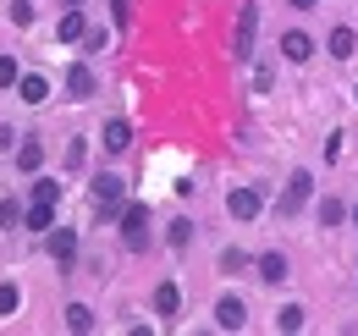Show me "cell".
Returning <instances> with one entry per match:
<instances>
[{
  "mask_svg": "<svg viewBox=\"0 0 358 336\" xmlns=\"http://www.w3.org/2000/svg\"><path fill=\"white\" fill-rule=\"evenodd\" d=\"M254 28H259V11L243 6V11H237V28H231V55H237V61L254 55Z\"/></svg>",
  "mask_w": 358,
  "mask_h": 336,
  "instance_id": "obj_1",
  "label": "cell"
},
{
  "mask_svg": "<svg viewBox=\"0 0 358 336\" xmlns=\"http://www.w3.org/2000/svg\"><path fill=\"white\" fill-rule=\"evenodd\" d=\"M143 226H149V210H143V204H127V210H122V237H127L133 253L149 248V232H143Z\"/></svg>",
  "mask_w": 358,
  "mask_h": 336,
  "instance_id": "obj_2",
  "label": "cell"
},
{
  "mask_svg": "<svg viewBox=\"0 0 358 336\" xmlns=\"http://www.w3.org/2000/svg\"><path fill=\"white\" fill-rule=\"evenodd\" d=\"M309 193H314V176H309V171H298V176L287 182V193H281V215H298L303 204H309Z\"/></svg>",
  "mask_w": 358,
  "mask_h": 336,
  "instance_id": "obj_3",
  "label": "cell"
},
{
  "mask_svg": "<svg viewBox=\"0 0 358 336\" xmlns=\"http://www.w3.org/2000/svg\"><path fill=\"white\" fill-rule=\"evenodd\" d=\"M226 215H231V220H254V215H259V193H254V188H231V193H226Z\"/></svg>",
  "mask_w": 358,
  "mask_h": 336,
  "instance_id": "obj_4",
  "label": "cell"
},
{
  "mask_svg": "<svg viewBox=\"0 0 358 336\" xmlns=\"http://www.w3.org/2000/svg\"><path fill=\"white\" fill-rule=\"evenodd\" d=\"M215 326H221V331H243V326H248L243 298H221V303H215Z\"/></svg>",
  "mask_w": 358,
  "mask_h": 336,
  "instance_id": "obj_5",
  "label": "cell"
},
{
  "mask_svg": "<svg viewBox=\"0 0 358 336\" xmlns=\"http://www.w3.org/2000/svg\"><path fill=\"white\" fill-rule=\"evenodd\" d=\"M50 259L66 270V265L78 259V232H66V226H61V232H50Z\"/></svg>",
  "mask_w": 358,
  "mask_h": 336,
  "instance_id": "obj_6",
  "label": "cell"
},
{
  "mask_svg": "<svg viewBox=\"0 0 358 336\" xmlns=\"http://www.w3.org/2000/svg\"><path fill=\"white\" fill-rule=\"evenodd\" d=\"M94 199H99V210H116L122 204V176H110V171L94 176Z\"/></svg>",
  "mask_w": 358,
  "mask_h": 336,
  "instance_id": "obj_7",
  "label": "cell"
},
{
  "mask_svg": "<svg viewBox=\"0 0 358 336\" xmlns=\"http://www.w3.org/2000/svg\"><path fill=\"white\" fill-rule=\"evenodd\" d=\"M177 309H182V293H177V281H160V287H155V314H160V320H171Z\"/></svg>",
  "mask_w": 358,
  "mask_h": 336,
  "instance_id": "obj_8",
  "label": "cell"
},
{
  "mask_svg": "<svg viewBox=\"0 0 358 336\" xmlns=\"http://www.w3.org/2000/svg\"><path fill=\"white\" fill-rule=\"evenodd\" d=\"M83 34H89V28H83V11H78V6H66V17H61V22H55V39L78 44V39H83Z\"/></svg>",
  "mask_w": 358,
  "mask_h": 336,
  "instance_id": "obj_9",
  "label": "cell"
},
{
  "mask_svg": "<svg viewBox=\"0 0 358 336\" xmlns=\"http://www.w3.org/2000/svg\"><path fill=\"white\" fill-rule=\"evenodd\" d=\"M281 55H287V61H309L314 39H309V34H281Z\"/></svg>",
  "mask_w": 358,
  "mask_h": 336,
  "instance_id": "obj_10",
  "label": "cell"
},
{
  "mask_svg": "<svg viewBox=\"0 0 358 336\" xmlns=\"http://www.w3.org/2000/svg\"><path fill=\"white\" fill-rule=\"evenodd\" d=\"M17 166L39 171V166H45V144H39V138H22V144H17Z\"/></svg>",
  "mask_w": 358,
  "mask_h": 336,
  "instance_id": "obj_11",
  "label": "cell"
},
{
  "mask_svg": "<svg viewBox=\"0 0 358 336\" xmlns=\"http://www.w3.org/2000/svg\"><path fill=\"white\" fill-rule=\"evenodd\" d=\"M99 138H105V149H110V155H122V149L133 144V127H127V122H105Z\"/></svg>",
  "mask_w": 358,
  "mask_h": 336,
  "instance_id": "obj_12",
  "label": "cell"
},
{
  "mask_svg": "<svg viewBox=\"0 0 358 336\" xmlns=\"http://www.w3.org/2000/svg\"><path fill=\"white\" fill-rule=\"evenodd\" d=\"M259 281H287V253H259Z\"/></svg>",
  "mask_w": 358,
  "mask_h": 336,
  "instance_id": "obj_13",
  "label": "cell"
},
{
  "mask_svg": "<svg viewBox=\"0 0 358 336\" xmlns=\"http://www.w3.org/2000/svg\"><path fill=\"white\" fill-rule=\"evenodd\" d=\"M66 94H72V99H89L94 94V72L89 66H72V72H66Z\"/></svg>",
  "mask_w": 358,
  "mask_h": 336,
  "instance_id": "obj_14",
  "label": "cell"
},
{
  "mask_svg": "<svg viewBox=\"0 0 358 336\" xmlns=\"http://www.w3.org/2000/svg\"><path fill=\"white\" fill-rule=\"evenodd\" d=\"M22 220H28V232H50V226H55V204H39V199H34Z\"/></svg>",
  "mask_w": 358,
  "mask_h": 336,
  "instance_id": "obj_15",
  "label": "cell"
},
{
  "mask_svg": "<svg viewBox=\"0 0 358 336\" xmlns=\"http://www.w3.org/2000/svg\"><path fill=\"white\" fill-rule=\"evenodd\" d=\"M353 50H358V34H353V28H331V55H336V61H348Z\"/></svg>",
  "mask_w": 358,
  "mask_h": 336,
  "instance_id": "obj_16",
  "label": "cell"
},
{
  "mask_svg": "<svg viewBox=\"0 0 358 336\" xmlns=\"http://www.w3.org/2000/svg\"><path fill=\"white\" fill-rule=\"evenodd\" d=\"M17 88H22V105H45V99H50V83H45V78H34V72H28Z\"/></svg>",
  "mask_w": 358,
  "mask_h": 336,
  "instance_id": "obj_17",
  "label": "cell"
},
{
  "mask_svg": "<svg viewBox=\"0 0 358 336\" xmlns=\"http://www.w3.org/2000/svg\"><path fill=\"white\" fill-rule=\"evenodd\" d=\"M66 326H72V331H94V309L89 303H72V309H66Z\"/></svg>",
  "mask_w": 358,
  "mask_h": 336,
  "instance_id": "obj_18",
  "label": "cell"
},
{
  "mask_svg": "<svg viewBox=\"0 0 358 336\" xmlns=\"http://www.w3.org/2000/svg\"><path fill=\"white\" fill-rule=\"evenodd\" d=\"M342 220H348V204H342V199H325V204H320V226H342Z\"/></svg>",
  "mask_w": 358,
  "mask_h": 336,
  "instance_id": "obj_19",
  "label": "cell"
},
{
  "mask_svg": "<svg viewBox=\"0 0 358 336\" xmlns=\"http://www.w3.org/2000/svg\"><path fill=\"white\" fill-rule=\"evenodd\" d=\"M275 331H303V309H298V303H287V309L275 314Z\"/></svg>",
  "mask_w": 358,
  "mask_h": 336,
  "instance_id": "obj_20",
  "label": "cell"
},
{
  "mask_svg": "<svg viewBox=\"0 0 358 336\" xmlns=\"http://www.w3.org/2000/svg\"><path fill=\"white\" fill-rule=\"evenodd\" d=\"M34 199H39V204H55V199H61V182L39 176V182H34Z\"/></svg>",
  "mask_w": 358,
  "mask_h": 336,
  "instance_id": "obj_21",
  "label": "cell"
},
{
  "mask_svg": "<svg viewBox=\"0 0 358 336\" xmlns=\"http://www.w3.org/2000/svg\"><path fill=\"white\" fill-rule=\"evenodd\" d=\"M166 237H171V248H187V243H193V220H171Z\"/></svg>",
  "mask_w": 358,
  "mask_h": 336,
  "instance_id": "obj_22",
  "label": "cell"
},
{
  "mask_svg": "<svg viewBox=\"0 0 358 336\" xmlns=\"http://www.w3.org/2000/svg\"><path fill=\"white\" fill-rule=\"evenodd\" d=\"M22 83V72H17V61L11 55H0V88H17Z\"/></svg>",
  "mask_w": 358,
  "mask_h": 336,
  "instance_id": "obj_23",
  "label": "cell"
},
{
  "mask_svg": "<svg viewBox=\"0 0 358 336\" xmlns=\"http://www.w3.org/2000/svg\"><path fill=\"white\" fill-rule=\"evenodd\" d=\"M17 303H22V293L11 281H0V314H17Z\"/></svg>",
  "mask_w": 358,
  "mask_h": 336,
  "instance_id": "obj_24",
  "label": "cell"
},
{
  "mask_svg": "<svg viewBox=\"0 0 358 336\" xmlns=\"http://www.w3.org/2000/svg\"><path fill=\"white\" fill-rule=\"evenodd\" d=\"M22 210H17V199H0V226H17Z\"/></svg>",
  "mask_w": 358,
  "mask_h": 336,
  "instance_id": "obj_25",
  "label": "cell"
},
{
  "mask_svg": "<svg viewBox=\"0 0 358 336\" xmlns=\"http://www.w3.org/2000/svg\"><path fill=\"white\" fill-rule=\"evenodd\" d=\"M11 22H17V28H28V22H34V6H28V0H17V6H11Z\"/></svg>",
  "mask_w": 358,
  "mask_h": 336,
  "instance_id": "obj_26",
  "label": "cell"
},
{
  "mask_svg": "<svg viewBox=\"0 0 358 336\" xmlns=\"http://www.w3.org/2000/svg\"><path fill=\"white\" fill-rule=\"evenodd\" d=\"M110 11H116V22L127 28V17H133V0H110Z\"/></svg>",
  "mask_w": 358,
  "mask_h": 336,
  "instance_id": "obj_27",
  "label": "cell"
},
{
  "mask_svg": "<svg viewBox=\"0 0 358 336\" xmlns=\"http://www.w3.org/2000/svg\"><path fill=\"white\" fill-rule=\"evenodd\" d=\"M11 144H17V132H11V127L0 122V155H6V149H11Z\"/></svg>",
  "mask_w": 358,
  "mask_h": 336,
  "instance_id": "obj_28",
  "label": "cell"
},
{
  "mask_svg": "<svg viewBox=\"0 0 358 336\" xmlns=\"http://www.w3.org/2000/svg\"><path fill=\"white\" fill-rule=\"evenodd\" d=\"M292 6H298V11H309V6H314V0H292Z\"/></svg>",
  "mask_w": 358,
  "mask_h": 336,
  "instance_id": "obj_29",
  "label": "cell"
},
{
  "mask_svg": "<svg viewBox=\"0 0 358 336\" xmlns=\"http://www.w3.org/2000/svg\"><path fill=\"white\" fill-rule=\"evenodd\" d=\"M66 6H83V0H66Z\"/></svg>",
  "mask_w": 358,
  "mask_h": 336,
  "instance_id": "obj_30",
  "label": "cell"
},
{
  "mask_svg": "<svg viewBox=\"0 0 358 336\" xmlns=\"http://www.w3.org/2000/svg\"><path fill=\"white\" fill-rule=\"evenodd\" d=\"M353 226H358V210H353Z\"/></svg>",
  "mask_w": 358,
  "mask_h": 336,
  "instance_id": "obj_31",
  "label": "cell"
}]
</instances>
